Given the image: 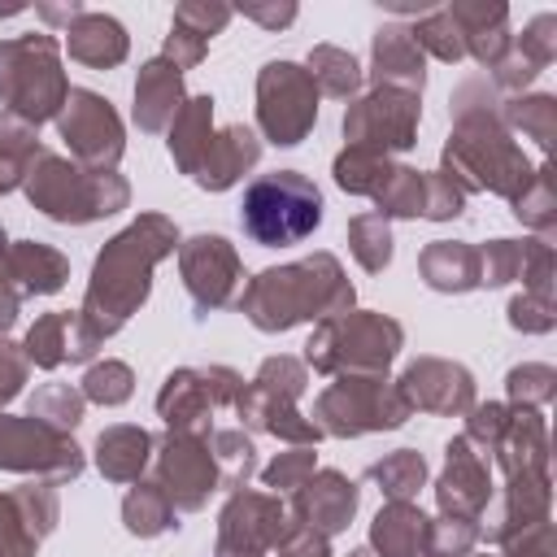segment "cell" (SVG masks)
Wrapping results in <instances>:
<instances>
[{"instance_id": "obj_1", "label": "cell", "mask_w": 557, "mask_h": 557, "mask_svg": "<svg viewBox=\"0 0 557 557\" xmlns=\"http://www.w3.org/2000/svg\"><path fill=\"white\" fill-rule=\"evenodd\" d=\"M239 213H244V231L257 244L283 248V244H300L305 235H313V226L322 222V196L305 174L278 170V174H261L244 191Z\"/></svg>"}]
</instances>
